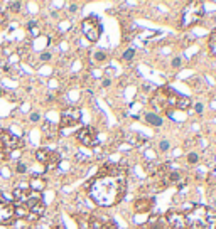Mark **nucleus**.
<instances>
[{
    "label": "nucleus",
    "instance_id": "f257e3e1",
    "mask_svg": "<svg viewBox=\"0 0 216 229\" xmlns=\"http://www.w3.org/2000/svg\"><path fill=\"white\" fill-rule=\"evenodd\" d=\"M127 168L120 163H105L88 182L90 199L100 207H113L127 194Z\"/></svg>",
    "mask_w": 216,
    "mask_h": 229
},
{
    "label": "nucleus",
    "instance_id": "f03ea898",
    "mask_svg": "<svg viewBox=\"0 0 216 229\" xmlns=\"http://www.w3.org/2000/svg\"><path fill=\"white\" fill-rule=\"evenodd\" d=\"M152 103H154V106H157L162 113H166L171 118H172V113L176 110L188 111L189 108L193 106V101L186 98V96H182L181 93H177L171 86L157 88L154 96H152Z\"/></svg>",
    "mask_w": 216,
    "mask_h": 229
},
{
    "label": "nucleus",
    "instance_id": "7ed1b4c3",
    "mask_svg": "<svg viewBox=\"0 0 216 229\" xmlns=\"http://www.w3.org/2000/svg\"><path fill=\"white\" fill-rule=\"evenodd\" d=\"M184 214L188 229H216V209L209 206L194 204Z\"/></svg>",
    "mask_w": 216,
    "mask_h": 229
},
{
    "label": "nucleus",
    "instance_id": "20e7f679",
    "mask_svg": "<svg viewBox=\"0 0 216 229\" xmlns=\"http://www.w3.org/2000/svg\"><path fill=\"white\" fill-rule=\"evenodd\" d=\"M203 17H204V4L203 2H191L186 5V8L181 13V27L188 29V27L196 25Z\"/></svg>",
    "mask_w": 216,
    "mask_h": 229
},
{
    "label": "nucleus",
    "instance_id": "39448f33",
    "mask_svg": "<svg viewBox=\"0 0 216 229\" xmlns=\"http://www.w3.org/2000/svg\"><path fill=\"white\" fill-rule=\"evenodd\" d=\"M81 32L86 37V40L90 42H96L100 39L101 32H103V27H101V22L96 15H88L83 19L81 22Z\"/></svg>",
    "mask_w": 216,
    "mask_h": 229
},
{
    "label": "nucleus",
    "instance_id": "423d86ee",
    "mask_svg": "<svg viewBox=\"0 0 216 229\" xmlns=\"http://www.w3.org/2000/svg\"><path fill=\"white\" fill-rule=\"evenodd\" d=\"M36 158L39 163H42L47 170H54V168L59 165L61 162V155L54 150H49V148H37L36 150Z\"/></svg>",
    "mask_w": 216,
    "mask_h": 229
},
{
    "label": "nucleus",
    "instance_id": "0eeeda50",
    "mask_svg": "<svg viewBox=\"0 0 216 229\" xmlns=\"http://www.w3.org/2000/svg\"><path fill=\"white\" fill-rule=\"evenodd\" d=\"M164 222H166L167 229H188L186 214L177 209H169L164 216Z\"/></svg>",
    "mask_w": 216,
    "mask_h": 229
},
{
    "label": "nucleus",
    "instance_id": "6e6552de",
    "mask_svg": "<svg viewBox=\"0 0 216 229\" xmlns=\"http://www.w3.org/2000/svg\"><path fill=\"white\" fill-rule=\"evenodd\" d=\"M76 140L80 141L83 147L93 148L98 143V130L93 127H83L76 131Z\"/></svg>",
    "mask_w": 216,
    "mask_h": 229
},
{
    "label": "nucleus",
    "instance_id": "1a4fd4ad",
    "mask_svg": "<svg viewBox=\"0 0 216 229\" xmlns=\"http://www.w3.org/2000/svg\"><path fill=\"white\" fill-rule=\"evenodd\" d=\"M81 121V110L76 106H68L63 113H61V121L59 128H71L80 125Z\"/></svg>",
    "mask_w": 216,
    "mask_h": 229
},
{
    "label": "nucleus",
    "instance_id": "9d476101",
    "mask_svg": "<svg viewBox=\"0 0 216 229\" xmlns=\"http://www.w3.org/2000/svg\"><path fill=\"white\" fill-rule=\"evenodd\" d=\"M15 216H14V204L9 201L5 195L0 192V224H12Z\"/></svg>",
    "mask_w": 216,
    "mask_h": 229
},
{
    "label": "nucleus",
    "instance_id": "9b49d317",
    "mask_svg": "<svg viewBox=\"0 0 216 229\" xmlns=\"http://www.w3.org/2000/svg\"><path fill=\"white\" fill-rule=\"evenodd\" d=\"M0 143L4 145L7 153H10L14 150H19L22 147V140L17 135H14L12 131H9V130H0Z\"/></svg>",
    "mask_w": 216,
    "mask_h": 229
},
{
    "label": "nucleus",
    "instance_id": "f8f14e48",
    "mask_svg": "<svg viewBox=\"0 0 216 229\" xmlns=\"http://www.w3.org/2000/svg\"><path fill=\"white\" fill-rule=\"evenodd\" d=\"M88 229H118L117 222L112 217H100V216H91L88 222Z\"/></svg>",
    "mask_w": 216,
    "mask_h": 229
},
{
    "label": "nucleus",
    "instance_id": "ddd939ff",
    "mask_svg": "<svg viewBox=\"0 0 216 229\" xmlns=\"http://www.w3.org/2000/svg\"><path fill=\"white\" fill-rule=\"evenodd\" d=\"M154 197H139L135 199L134 204H132V209H134L135 214H145V212H150L154 209Z\"/></svg>",
    "mask_w": 216,
    "mask_h": 229
},
{
    "label": "nucleus",
    "instance_id": "4468645a",
    "mask_svg": "<svg viewBox=\"0 0 216 229\" xmlns=\"http://www.w3.org/2000/svg\"><path fill=\"white\" fill-rule=\"evenodd\" d=\"M137 229H167V228H166L164 217H161V216H152V217H148V221L142 222Z\"/></svg>",
    "mask_w": 216,
    "mask_h": 229
},
{
    "label": "nucleus",
    "instance_id": "2eb2a0df",
    "mask_svg": "<svg viewBox=\"0 0 216 229\" xmlns=\"http://www.w3.org/2000/svg\"><path fill=\"white\" fill-rule=\"evenodd\" d=\"M145 121H147L148 125H152V127H162V123H164V120H162V116H159L157 113H145Z\"/></svg>",
    "mask_w": 216,
    "mask_h": 229
},
{
    "label": "nucleus",
    "instance_id": "dca6fc26",
    "mask_svg": "<svg viewBox=\"0 0 216 229\" xmlns=\"http://www.w3.org/2000/svg\"><path fill=\"white\" fill-rule=\"evenodd\" d=\"M44 187H46V180H44V179H41V177H32L31 185H29L31 190H34V192H42Z\"/></svg>",
    "mask_w": 216,
    "mask_h": 229
},
{
    "label": "nucleus",
    "instance_id": "f3484780",
    "mask_svg": "<svg viewBox=\"0 0 216 229\" xmlns=\"http://www.w3.org/2000/svg\"><path fill=\"white\" fill-rule=\"evenodd\" d=\"M208 49H209V54L216 57V29L213 32L209 34V39H208Z\"/></svg>",
    "mask_w": 216,
    "mask_h": 229
},
{
    "label": "nucleus",
    "instance_id": "a211bd4d",
    "mask_svg": "<svg viewBox=\"0 0 216 229\" xmlns=\"http://www.w3.org/2000/svg\"><path fill=\"white\" fill-rule=\"evenodd\" d=\"M181 179V174H179V170H171L167 175V179H166V185H171V184H177Z\"/></svg>",
    "mask_w": 216,
    "mask_h": 229
},
{
    "label": "nucleus",
    "instance_id": "6ab92c4d",
    "mask_svg": "<svg viewBox=\"0 0 216 229\" xmlns=\"http://www.w3.org/2000/svg\"><path fill=\"white\" fill-rule=\"evenodd\" d=\"M186 162H188L189 165H196L198 162H199V155L196 153V152H189L186 155Z\"/></svg>",
    "mask_w": 216,
    "mask_h": 229
},
{
    "label": "nucleus",
    "instance_id": "aec40b11",
    "mask_svg": "<svg viewBox=\"0 0 216 229\" xmlns=\"http://www.w3.org/2000/svg\"><path fill=\"white\" fill-rule=\"evenodd\" d=\"M107 52L105 51H96V52L93 54V59H95V62H105L107 61Z\"/></svg>",
    "mask_w": 216,
    "mask_h": 229
},
{
    "label": "nucleus",
    "instance_id": "412c9836",
    "mask_svg": "<svg viewBox=\"0 0 216 229\" xmlns=\"http://www.w3.org/2000/svg\"><path fill=\"white\" fill-rule=\"evenodd\" d=\"M135 57V49H127L125 52L122 54V59L123 61H132Z\"/></svg>",
    "mask_w": 216,
    "mask_h": 229
},
{
    "label": "nucleus",
    "instance_id": "4be33fe9",
    "mask_svg": "<svg viewBox=\"0 0 216 229\" xmlns=\"http://www.w3.org/2000/svg\"><path fill=\"white\" fill-rule=\"evenodd\" d=\"M169 148H171V143H169L167 140H161V141H159V150H161L162 153H166Z\"/></svg>",
    "mask_w": 216,
    "mask_h": 229
},
{
    "label": "nucleus",
    "instance_id": "5701e85b",
    "mask_svg": "<svg viewBox=\"0 0 216 229\" xmlns=\"http://www.w3.org/2000/svg\"><path fill=\"white\" fill-rule=\"evenodd\" d=\"M181 64H182L181 57H174V59H172V62H171V66L174 67V69H179V67H181Z\"/></svg>",
    "mask_w": 216,
    "mask_h": 229
},
{
    "label": "nucleus",
    "instance_id": "b1692460",
    "mask_svg": "<svg viewBox=\"0 0 216 229\" xmlns=\"http://www.w3.org/2000/svg\"><path fill=\"white\" fill-rule=\"evenodd\" d=\"M17 172H19V174H26L27 172V165L24 162H19V163H17Z\"/></svg>",
    "mask_w": 216,
    "mask_h": 229
},
{
    "label": "nucleus",
    "instance_id": "393cba45",
    "mask_svg": "<svg viewBox=\"0 0 216 229\" xmlns=\"http://www.w3.org/2000/svg\"><path fill=\"white\" fill-rule=\"evenodd\" d=\"M193 105H194V111L198 114H201L203 111H204V106H203V103H193Z\"/></svg>",
    "mask_w": 216,
    "mask_h": 229
},
{
    "label": "nucleus",
    "instance_id": "a878e982",
    "mask_svg": "<svg viewBox=\"0 0 216 229\" xmlns=\"http://www.w3.org/2000/svg\"><path fill=\"white\" fill-rule=\"evenodd\" d=\"M20 5H22L20 2H10V4H9V7H12L14 12H19V10H20Z\"/></svg>",
    "mask_w": 216,
    "mask_h": 229
},
{
    "label": "nucleus",
    "instance_id": "bb28decb",
    "mask_svg": "<svg viewBox=\"0 0 216 229\" xmlns=\"http://www.w3.org/2000/svg\"><path fill=\"white\" fill-rule=\"evenodd\" d=\"M39 120H41V114L39 113H32V114H31V121H32V123H37Z\"/></svg>",
    "mask_w": 216,
    "mask_h": 229
},
{
    "label": "nucleus",
    "instance_id": "cd10ccee",
    "mask_svg": "<svg viewBox=\"0 0 216 229\" xmlns=\"http://www.w3.org/2000/svg\"><path fill=\"white\" fill-rule=\"evenodd\" d=\"M7 155H9V153H7V150L4 148V145L0 143V158H5Z\"/></svg>",
    "mask_w": 216,
    "mask_h": 229
},
{
    "label": "nucleus",
    "instance_id": "c85d7f7f",
    "mask_svg": "<svg viewBox=\"0 0 216 229\" xmlns=\"http://www.w3.org/2000/svg\"><path fill=\"white\" fill-rule=\"evenodd\" d=\"M49 59H51V54H49V52L41 54V61H49Z\"/></svg>",
    "mask_w": 216,
    "mask_h": 229
},
{
    "label": "nucleus",
    "instance_id": "c756f323",
    "mask_svg": "<svg viewBox=\"0 0 216 229\" xmlns=\"http://www.w3.org/2000/svg\"><path fill=\"white\" fill-rule=\"evenodd\" d=\"M68 10H69V12H71V13H74V12H76V10H78V5H76V4H71Z\"/></svg>",
    "mask_w": 216,
    "mask_h": 229
},
{
    "label": "nucleus",
    "instance_id": "7c9ffc66",
    "mask_svg": "<svg viewBox=\"0 0 216 229\" xmlns=\"http://www.w3.org/2000/svg\"><path fill=\"white\" fill-rule=\"evenodd\" d=\"M5 20H7V15H5L4 12H0V24H4Z\"/></svg>",
    "mask_w": 216,
    "mask_h": 229
},
{
    "label": "nucleus",
    "instance_id": "2f4dec72",
    "mask_svg": "<svg viewBox=\"0 0 216 229\" xmlns=\"http://www.w3.org/2000/svg\"><path fill=\"white\" fill-rule=\"evenodd\" d=\"M110 86V79H105L103 81V88H108Z\"/></svg>",
    "mask_w": 216,
    "mask_h": 229
},
{
    "label": "nucleus",
    "instance_id": "473e14b6",
    "mask_svg": "<svg viewBox=\"0 0 216 229\" xmlns=\"http://www.w3.org/2000/svg\"><path fill=\"white\" fill-rule=\"evenodd\" d=\"M53 229H66L64 226H56V228H53Z\"/></svg>",
    "mask_w": 216,
    "mask_h": 229
},
{
    "label": "nucleus",
    "instance_id": "72a5a7b5",
    "mask_svg": "<svg viewBox=\"0 0 216 229\" xmlns=\"http://www.w3.org/2000/svg\"><path fill=\"white\" fill-rule=\"evenodd\" d=\"M0 94H2V89H0Z\"/></svg>",
    "mask_w": 216,
    "mask_h": 229
}]
</instances>
